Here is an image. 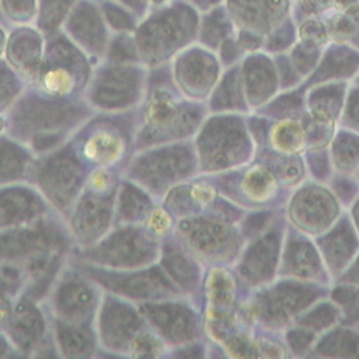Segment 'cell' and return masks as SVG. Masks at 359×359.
I'll return each mask as SVG.
<instances>
[{
    "label": "cell",
    "mask_w": 359,
    "mask_h": 359,
    "mask_svg": "<svg viewBox=\"0 0 359 359\" xmlns=\"http://www.w3.org/2000/svg\"><path fill=\"white\" fill-rule=\"evenodd\" d=\"M1 126H3V125H1V119H0V132H1Z\"/></svg>",
    "instance_id": "cell-18"
},
{
    "label": "cell",
    "mask_w": 359,
    "mask_h": 359,
    "mask_svg": "<svg viewBox=\"0 0 359 359\" xmlns=\"http://www.w3.org/2000/svg\"><path fill=\"white\" fill-rule=\"evenodd\" d=\"M76 111H67L66 108H56L49 104H34L21 112L24 119L28 122L27 125L38 126H52L62 125V122L69 121L74 115Z\"/></svg>",
    "instance_id": "cell-7"
},
{
    "label": "cell",
    "mask_w": 359,
    "mask_h": 359,
    "mask_svg": "<svg viewBox=\"0 0 359 359\" xmlns=\"http://www.w3.org/2000/svg\"><path fill=\"white\" fill-rule=\"evenodd\" d=\"M38 209L36 199L24 191L0 194V226L25 219Z\"/></svg>",
    "instance_id": "cell-3"
},
{
    "label": "cell",
    "mask_w": 359,
    "mask_h": 359,
    "mask_svg": "<svg viewBox=\"0 0 359 359\" xmlns=\"http://www.w3.org/2000/svg\"><path fill=\"white\" fill-rule=\"evenodd\" d=\"M331 3L342 14H352L359 8V0H332Z\"/></svg>",
    "instance_id": "cell-14"
},
{
    "label": "cell",
    "mask_w": 359,
    "mask_h": 359,
    "mask_svg": "<svg viewBox=\"0 0 359 359\" xmlns=\"http://www.w3.org/2000/svg\"><path fill=\"white\" fill-rule=\"evenodd\" d=\"M59 341L62 349L69 356H81L91 346L87 334L76 328H62L59 331Z\"/></svg>",
    "instance_id": "cell-10"
},
{
    "label": "cell",
    "mask_w": 359,
    "mask_h": 359,
    "mask_svg": "<svg viewBox=\"0 0 359 359\" xmlns=\"http://www.w3.org/2000/svg\"><path fill=\"white\" fill-rule=\"evenodd\" d=\"M11 330L15 341L21 346L29 348L42 332L41 316L28 304L20 306L14 313Z\"/></svg>",
    "instance_id": "cell-4"
},
{
    "label": "cell",
    "mask_w": 359,
    "mask_h": 359,
    "mask_svg": "<svg viewBox=\"0 0 359 359\" xmlns=\"http://www.w3.org/2000/svg\"><path fill=\"white\" fill-rule=\"evenodd\" d=\"M49 237L39 231H21L0 238V252L3 254H25L43 247Z\"/></svg>",
    "instance_id": "cell-8"
},
{
    "label": "cell",
    "mask_w": 359,
    "mask_h": 359,
    "mask_svg": "<svg viewBox=\"0 0 359 359\" xmlns=\"http://www.w3.org/2000/svg\"><path fill=\"white\" fill-rule=\"evenodd\" d=\"M109 217L108 205L102 201H95L93 198L84 199L77 210L76 226L81 237L91 238L107 226Z\"/></svg>",
    "instance_id": "cell-2"
},
{
    "label": "cell",
    "mask_w": 359,
    "mask_h": 359,
    "mask_svg": "<svg viewBox=\"0 0 359 359\" xmlns=\"http://www.w3.org/2000/svg\"><path fill=\"white\" fill-rule=\"evenodd\" d=\"M57 304L69 317L83 316L91 306V293L81 283H67L60 289Z\"/></svg>",
    "instance_id": "cell-6"
},
{
    "label": "cell",
    "mask_w": 359,
    "mask_h": 359,
    "mask_svg": "<svg viewBox=\"0 0 359 359\" xmlns=\"http://www.w3.org/2000/svg\"><path fill=\"white\" fill-rule=\"evenodd\" d=\"M122 143L118 136L109 132H101L91 136L84 147V153L90 160L98 163H111L119 157Z\"/></svg>",
    "instance_id": "cell-5"
},
{
    "label": "cell",
    "mask_w": 359,
    "mask_h": 359,
    "mask_svg": "<svg viewBox=\"0 0 359 359\" xmlns=\"http://www.w3.org/2000/svg\"><path fill=\"white\" fill-rule=\"evenodd\" d=\"M93 187L95 189H105L108 187V177L104 172H95L93 175Z\"/></svg>",
    "instance_id": "cell-15"
},
{
    "label": "cell",
    "mask_w": 359,
    "mask_h": 359,
    "mask_svg": "<svg viewBox=\"0 0 359 359\" xmlns=\"http://www.w3.org/2000/svg\"><path fill=\"white\" fill-rule=\"evenodd\" d=\"M4 351H6V346H4V344L0 341V355H3Z\"/></svg>",
    "instance_id": "cell-16"
},
{
    "label": "cell",
    "mask_w": 359,
    "mask_h": 359,
    "mask_svg": "<svg viewBox=\"0 0 359 359\" xmlns=\"http://www.w3.org/2000/svg\"><path fill=\"white\" fill-rule=\"evenodd\" d=\"M4 316V310L3 309H0V320H1V317Z\"/></svg>",
    "instance_id": "cell-17"
},
{
    "label": "cell",
    "mask_w": 359,
    "mask_h": 359,
    "mask_svg": "<svg viewBox=\"0 0 359 359\" xmlns=\"http://www.w3.org/2000/svg\"><path fill=\"white\" fill-rule=\"evenodd\" d=\"M330 34L335 38V39H345L349 35V24L345 18L342 17H337L332 20L331 22V28H330Z\"/></svg>",
    "instance_id": "cell-13"
},
{
    "label": "cell",
    "mask_w": 359,
    "mask_h": 359,
    "mask_svg": "<svg viewBox=\"0 0 359 359\" xmlns=\"http://www.w3.org/2000/svg\"><path fill=\"white\" fill-rule=\"evenodd\" d=\"M18 272L10 265H0V286L11 289L18 282Z\"/></svg>",
    "instance_id": "cell-12"
},
{
    "label": "cell",
    "mask_w": 359,
    "mask_h": 359,
    "mask_svg": "<svg viewBox=\"0 0 359 359\" xmlns=\"http://www.w3.org/2000/svg\"><path fill=\"white\" fill-rule=\"evenodd\" d=\"M135 325V317L132 313L125 311L121 307H111L108 313H105V323L104 328L107 332V337L114 338L116 341L118 338H125V334L130 331Z\"/></svg>",
    "instance_id": "cell-9"
},
{
    "label": "cell",
    "mask_w": 359,
    "mask_h": 359,
    "mask_svg": "<svg viewBox=\"0 0 359 359\" xmlns=\"http://www.w3.org/2000/svg\"><path fill=\"white\" fill-rule=\"evenodd\" d=\"M79 180V170L74 161L66 156H59L46 163L42 171V184L48 194L59 202L69 199Z\"/></svg>",
    "instance_id": "cell-1"
},
{
    "label": "cell",
    "mask_w": 359,
    "mask_h": 359,
    "mask_svg": "<svg viewBox=\"0 0 359 359\" xmlns=\"http://www.w3.org/2000/svg\"><path fill=\"white\" fill-rule=\"evenodd\" d=\"M22 165V156L8 144L0 146V175H13Z\"/></svg>",
    "instance_id": "cell-11"
}]
</instances>
